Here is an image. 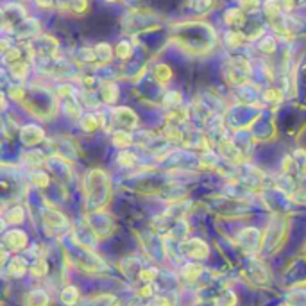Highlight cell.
<instances>
[{
	"instance_id": "obj_1",
	"label": "cell",
	"mask_w": 306,
	"mask_h": 306,
	"mask_svg": "<svg viewBox=\"0 0 306 306\" xmlns=\"http://www.w3.org/2000/svg\"><path fill=\"white\" fill-rule=\"evenodd\" d=\"M170 70H168V67H165V65H160V67L156 68V77L160 79V81H166V79H170Z\"/></svg>"
},
{
	"instance_id": "obj_3",
	"label": "cell",
	"mask_w": 306,
	"mask_h": 306,
	"mask_svg": "<svg viewBox=\"0 0 306 306\" xmlns=\"http://www.w3.org/2000/svg\"><path fill=\"white\" fill-rule=\"evenodd\" d=\"M258 5V0H244L242 2V7H256Z\"/></svg>"
},
{
	"instance_id": "obj_2",
	"label": "cell",
	"mask_w": 306,
	"mask_h": 306,
	"mask_svg": "<svg viewBox=\"0 0 306 306\" xmlns=\"http://www.w3.org/2000/svg\"><path fill=\"white\" fill-rule=\"evenodd\" d=\"M113 141H117V145H129V135H125V133H117V135L113 136Z\"/></svg>"
}]
</instances>
